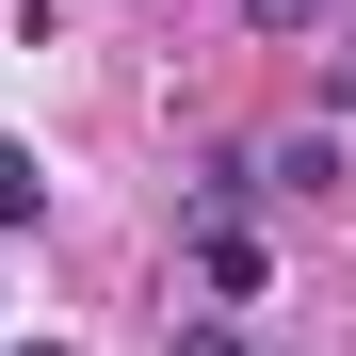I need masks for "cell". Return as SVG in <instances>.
Segmentation results:
<instances>
[{
    "instance_id": "cell-1",
    "label": "cell",
    "mask_w": 356,
    "mask_h": 356,
    "mask_svg": "<svg viewBox=\"0 0 356 356\" xmlns=\"http://www.w3.org/2000/svg\"><path fill=\"white\" fill-rule=\"evenodd\" d=\"M195 275H211V291H259V275H275V259H259V227L227 211V195H195Z\"/></svg>"
},
{
    "instance_id": "cell-2",
    "label": "cell",
    "mask_w": 356,
    "mask_h": 356,
    "mask_svg": "<svg viewBox=\"0 0 356 356\" xmlns=\"http://www.w3.org/2000/svg\"><path fill=\"white\" fill-rule=\"evenodd\" d=\"M49 211V178H33V146H0V227H33Z\"/></svg>"
},
{
    "instance_id": "cell-3",
    "label": "cell",
    "mask_w": 356,
    "mask_h": 356,
    "mask_svg": "<svg viewBox=\"0 0 356 356\" xmlns=\"http://www.w3.org/2000/svg\"><path fill=\"white\" fill-rule=\"evenodd\" d=\"M243 17H259V33H308V17H340V0H243Z\"/></svg>"
},
{
    "instance_id": "cell-4",
    "label": "cell",
    "mask_w": 356,
    "mask_h": 356,
    "mask_svg": "<svg viewBox=\"0 0 356 356\" xmlns=\"http://www.w3.org/2000/svg\"><path fill=\"white\" fill-rule=\"evenodd\" d=\"M178 356H243V340H227V324H178Z\"/></svg>"
},
{
    "instance_id": "cell-5",
    "label": "cell",
    "mask_w": 356,
    "mask_h": 356,
    "mask_svg": "<svg viewBox=\"0 0 356 356\" xmlns=\"http://www.w3.org/2000/svg\"><path fill=\"white\" fill-rule=\"evenodd\" d=\"M340 97H356V33H340Z\"/></svg>"
},
{
    "instance_id": "cell-6",
    "label": "cell",
    "mask_w": 356,
    "mask_h": 356,
    "mask_svg": "<svg viewBox=\"0 0 356 356\" xmlns=\"http://www.w3.org/2000/svg\"><path fill=\"white\" fill-rule=\"evenodd\" d=\"M17 356H65V340H17Z\"/></svg>"
}]
</instances>
